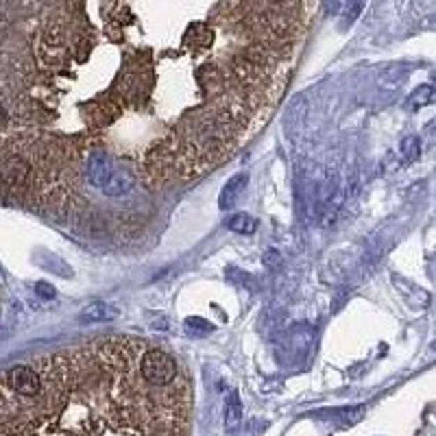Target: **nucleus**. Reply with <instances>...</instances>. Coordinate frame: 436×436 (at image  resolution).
Here are the masks:
<instances>
[{"mask_svg": "<svg viewBox=\"0 0 436 436\" xmlns=\"http://www.w3.org/2000/svg\"><path fill=\"white\" fill-rule=\"evenodd\" d=\"M88 177L94 188H99L105 197L111 199H122L134 190V177L105 153L90 155Z\"/></svg>", "mask_w": 436, "mask_h": 436, "instance_id": "f257e3e1", "label": "nucleus"}, {"mask_svg": "<svg viewBox=\"0 0 436 436\" xmlns=\"http://www.w3.org/2000/svg\"><path fill=\"white\" fill-rule=\"evenodd\" d=\"M179 369L170 353L161 351V349H147V353H142L140 360V376L149 386H157V389H164V386L172 384Z\"/></svg>", "mask_w": 436, "mask_h": 436, "instance_id": "f03ea898", "label": "nucleus"}, {"mask_svg": "<svg viewBox=\"0 0 436 436\" xmlns=\"http://www.w3.org/2000/svg\"><path fill=\"white\" fill-rule=\"evenodd\" d=\"M5 389L22 397H35L42 393L44 386L35 369H31L26 364H18L5 371Z\"/></svg>", "mask_w": 436, "mask_h": 436, "instance_id": "7ed1b4c3", "label": "nucleus"}, {"mask_svg": "<svg viewBox=\"0 0 436 436\" xmlns=\"http://www.w3.org/2000/svg\"><path fill=\"white\" fill-rule=\"evenodd\" d=\"M247 186H249V175L247 172H236L232 179L223 186L220 197H218V207L223 209V212L225 209H232L236 205V201L240 199L242 192L247 190Z\"/></svg>", "mask_w": 436, "mask_h": 436, "instance_id": "20e7f679", "label": "nucleus"}, {"mask_svg": "<svg viewBox=\"0 0 436 436\" xmlns=\"http://www.w3.org/2000/svg\"><path fill=\"white\" fill-rule=\"evenodd\" d=\"M118 318V310L107 301H92L86 308H81L79 321L81 323H105V321H114Z\"/></svg>", "mask_w": 436, "mask_h": 436, "instance_id": "39448f33", "label": "nucleus"}, {"mask_svg": "<svg viewBox=\"0 0 436 436\" xmlns=\"http://www.w3.org/2000/svg\"><path fill=\"white\" fill-rule=\"evenodd\" d=\"M364 412H366L364 406H347V408H338V410H328L318 417H328L330 421H336L338 426L347 428V426H356L364 417Z\"/></svg>", "mask_w": 436, "mask_h": 436, "instance_id": "423d86ee", "label": "nucleus"}, {"mask_svg": "<svg viewBox=\"0 0 436 436\" xmlns=\"http://www.w3.org/2000/svg\"><path fill=\"white\" fill-rule=\"evenodd\" d=\"M242 423V401L236 391H232L225 399V428L229 432H236Z\"/></svg>", "mask_w": 436, "mask_h": 436, "instance_id": "0eeeda50", "label": "nucleus"}, {"mask_svg": "<svg viewBox=\"0 0 436 436\" xmlns=\"http://www.w3.org/2000/svg\"><path fill=\"white\" fill-rule=\"evenodd\" d=\"M29 175V166L24 164L22 159H7L5 166H3V177H5V184L7 186H18L26 179Z\"/></svg>", "mask_w": 436, "mask_h": 436, "instance_id": "6e6552de", "label": "nucleus"}, {"mask_svg": "<svg viewBox=\"0 0 436 436\" xmlns=\"http://www.w3.org/2000/svg\"><path fill=\"white\" fill-rule=\"evenodd\" d=\"M225 225H227L229 232H234V234H247V236H251L257 229V220L251 214H245V212L232 214L227 220H225Z\"/></svg>", "mask_w": 436, "mask_h": 436, "instance_id": "1a4fd4ad", "label": "nucleus"}, {"mask_svg": "<svg viewBox=\"0 0 436 436\" xmlns=\"http://www.w3.org/2000/svg\"><path fill=\"white\" fill-rule=\"evenodd\" d=\"M436 101V88L432 86H421V88H417L412 94H410V99H408V107L410 109H421V107H428Z\"/></svg>", "mask_w": 436, "mask_h": 436, "instance_id": "9d476101", "label": "nucleus"}, {"mask_svg": "<svg viewBox=\"0 0 436 436\" xmlns=\"http://www.w3.org/2000/svg\"><path fill=\"white\" fill-rule=\"evenodd\" d=\"M419 155H421V142H419L417 136H408L401 142V159L406 164H412V161L419 159Z\"/></svg>", "mask_w": 436, "mask_h": 436, "instance_id": "9b49d317", "label": "nucleus"}, {"mask_svg": "<svg viewBox=\"0 0 436 436\" xmlns=\"http://www.w3.org/2000/svg\"><path fill=\"white\" fill-rule=\"evenodd\" d=\"M184 328H186V332H190L192 336H203V334H209V332H212V325H209L207 321L199 318V316H190V318H186Z\"/></svg>", "mask_w": 436, "mask_h": 436, "instance_id": "f8f14e48", "label": "nucleus"}, {"mask_svg": "<svg viewBox=\"0 0 436 436\" xmlns=\"http://www.w3.org/2000/svg\"><path fill=\"white\" fill-rule=\"evenodd\" d=\"M35 295L42 299V301H53L55 295H57V290L53 284H46V282H38L35 284Z\"/></svg>", "mask_w": 436, "mask_h": 436, "instance_id": "ddd939ff", "label": "nucleus"}, {"mask_svg": "<svg viewBox=\"0 0 436 436\" xmlns=\"http://www.w3.org/2000/svg\"><path fill=\"white\" fill-rule=\"evenodd\" d=\"M362 7H364V0H347V13H345V20L351 24V22L356 20L358 15H360Z\"/></svg>", "mask_w": 436, "mask_h": 436, "instance_id": "4468645a", "label": "nucleus"}]
</instances>
